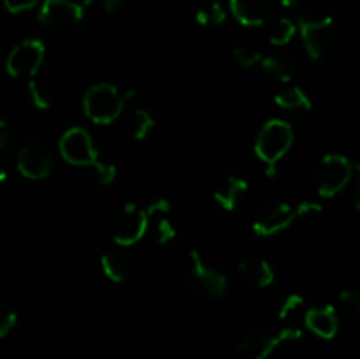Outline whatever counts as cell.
<instances>
[{"label":"cell","instance_id":"cell-14","mask_svg":"<svg viewBox=\"0 0 360 359\" xmlns=\"http://www.w3.org/2000/svg\"><path fill=\"white\" fill-rule=\"evenodd\" d=\"M260 69L267 77L280 83H288L294 80L295 74L299 73V60L292 53H281V55H267L262 56L259 62Z\"/></svg>","mask_w":360,"mask_h":359},{"label":"cell","instance_id":"cell-33","mask_svg":"<svg viewBox=\"0 0 360 359\" xmlns=\"http://www.w3.org/2000/svg\"><path fill=\"white\" fill-rule=\"evenodd\" d=\"M95 2H97L102 9L108 11V13H115V11H118L120 7L125 4V0H95Z\"/></svg>","mask_w":360,"mask_h":359},{"label":"cell","instance_id":"cell-32","mask_svg":"<svg viewBox=\"0 0 360 359\" xmlns=\"http://www.w3.org/2000/svg\"><path fill=\"white\" fill-rule=\"evenodd\" d=\"M295 211H297V217H308V215L320 213L322 206L319 203H313V201H304V203L295 206Z\"/></svg>","mask_w":360,"mask_h":359},{"label":"cell","instance_id":"cell-5","mask_svg":"<svg viewBox=\"0 0 360 359\" xmlns=\"http://www.w3.org/2000/svg\"><path fill=\"white\" fill-rule=\"evenodd\" d=\"M84 18V9L76 0H44L39 9V21L56 35H69Z\"/></svg>","mask_w":360,"mask_h":359},{"label":"cell","instance_id":"cell-18","mask_svg":"<svg viewBox=\"0 0 360 359\" xmlns=\"http://www.w3.org/2000/svg\"><path fill=\"white\" fill-rule=\"evenodd\" d=\"M101 267L102 273L109 278L111 282H120L127 280L132 271V259L127 252H123L122 248L118 250H109V252L102 253L101 257Z\"/></svg>","mask_w":360,"mask_h":359},{"label":"cell","instance_id":"cell-9","mask_svg":"<svg viewBox=\"0 0 360 359\" xmlns=\"http://www.w3.org/2000/svg\"><path fill=\"white\" fill-rule=\"evenodd\" d=\"M60 153L72 165H94L98 160V151L91 136L83 127H72L60 137Z\"/></svg>","mask_w":360,"mask_h":359},{"label":"cell","instance_id":"cell-4","mask_svg":"<svg viewBox=\"0 0 360 359\" xmlns=\"http://www.w3.org/2000/svg\"><path fill=\"white\" fill-rule=\"evenodd\" d=\"M294 143V129L283 120H271L260 129L255 139V151L267 165H276Z\"/></svg>","mask_w":360,"mask_h":359},{"label":"cell","instance_id":"cell-7","mask_svg":"<svg viewBox=\"0 0 360 359\" xmlns=\"http://www.w3.org/2000/svg\"><path fill=\"white\" fill-rule=\"evenodd\" d=\"M148 231L146 211L137 204H125L112 220V239L118 246L136 245Z\"/></svg>","mask_w":360,"mask_h":359},{"label":"cell","instance_id":"cell-15","mask_svg":"<svg viewBox=\"0 0 360 359\" xmlns=\"http://www.w3.org/2000/svg\"><path fill=\"white\" fill-rule=\"evenodd\" d=\"M231 11L245 27H260L269 14L267 0H231Z\"/></svg>","mask_w":360,"mask_h":359},{"label":"cell","instance_id":"cell-12","mask_svg":"<svg viewBox=\"0 0 360 359\" xmlns=\"http://www.w3.org/2000/svg\"><path fill=\"white\" fill-rule=\"evenodd\" d=\"M148 229L153 232L155 241L160 245H167L176 238V227L171 218V206L165 199L155 201L146 210Z\"/></svg>","mask_w":360,"mask_h":359},{"label":"cell","instance_id":"cell-26","mask_svg":"<svg viewBox=\"0 0 360 359\" xmlns=\"http://www.w3.org/2000/svg\"><path fill=\"white\" fill-rule=\"evenodd\" d=\"M234 58L241 67H253V65H259L262 55H260V51L255 48V46L238 44L234 48Z\"/></svg>","mask_w":360,"mask_h":359},{"label":"cell","instance_id":"cell-20","mask_svg":"<svg viewBox=\"0 0 360 359\" xmlns=\"http://www.w3.org/2000/svg\"><path fill=\"white\" fill-rule=\"evenodd\" d=\"M274 102H276L278 108L285 109V111L290 113H304L311 111L313 104L309 101V97L306 95V92L299 87H288L285 90H281L280 94L274 97Z\"/></svg>","mask_w":360,"mask_h":359},{"label":"cell","instance_id":"cell-34","mask_svg":"<svg viewBox=\"0 0 360 359\" xmlns=\"http://www.w3.org/2000/svg\"><path fill=\"white\" fill-rule=\"evenodd\" d=\"M7 176H9V172H7V169H4L2 165H0V183L6 182Z\"/></svg>","mask_w":360,"mask_h":359},{"label":"cell","instance_id":"cell-24","mask_svg":"<svg viewBox=\"0 0 360 359\" xmlns=\"http://www.w3.org/2000/svg\"><path fill=\"white\" fill-rule=\"evenodd\" d=\"M304 306V298L299 294H292L285 299V303L280 308V319L287 322V326H295V319L302 312Z\"/></svg>","mask_w":360,"mask_h":359},{"label":"cell","instance_id":"cell-23","mask_svg":"<svg viewBox=\"0 0 360 359\" xmlns=\"http://www.w3.org/2000/svg\"><path fill=\"white\" fill-rule=\"evenodd\" d=\"M28 95H30L32 104L39 109H48L53 102L51 87L37 77H30L28 81Z\"/></svg>","mask_w":360,"mask_h":359},{"label":"cell","instance_id":"cell-2","mask_svg":"<svg viewBox=\"0 0 360 359\" xmlns=\"http://www.w3.org/2000/svg\"><path fill=\"white\" fill-rule=\"evenodd\" d=\"M188 287L197 298L207 301H218L227 294V278L224 273L211 266L199 248L190 250L188 273H186Z\"/></svg>","mask_w":360,"mask_h":359},{"label":"cell","instance_id":"cell-10","mask_svg":"<svg viewBox=\"0 0 360 359\" xmlns=\"http://www.w3.org/2000/svg\"><path fill=\"white\" fill-rule=\"evenodd\" d=\"M295 218H297L295 206L273 201L257 210L255 217H253V231L259 236H274L290 227Z\"/></svg>","mask_w":360,"mask_h":359},{"label":"cell","instance_id":"cell-25","mask_svg":"<svg viewBox=\"0 0 360 359\" xmlns=\"http://www.w3.org/2000/svg\"><path fill=\"white\" fill-rule=\"evenodd\" d=\"M340 308L350 320H359L360 317V296L355 291H343L340 294Z\"/></svg>","mask_w":360,"mask_h":359},{"label":"cell","instance_id":"cell-11","mask_svg":"<svg viewBox=\"0 0 360 359\" xmlns=\"http://www.w3.org/2000/svg\"><path fill=\"white\" fill-rule=\"evenodd\" d=\"M18 169L28 180H44L53 169L51 151L42 141H27L18 153Z\"/></svg>","mask_w":360,"mask_h":359},{"label":"cell","instance_id":"cell-30","mask_svg":"<svg viewBox=\"0 0 360 359\" xmlns=\"http://www.w3.org/2000/svg\"><path fill=\"white\" fill-rule=\"evenodd\" d=\"M37 4H39V0H4V6H6V9L13 14L34 9Z\"/></svg>","mask_w":360,"mask_h":359},{"label":"cell","instance_id":"cell-3","mask_svg":"<svg viewBox=\"0 0 360 359\" xmlns=\"http://www.w3.org/2000/svg\"><path fill=\"white\" fill-rule=\"evenodd\" d=\"M302 44L311 58H329L340 44V30L330 16H311L299 20Z\"/></svg>","mask_w":360,"mask_h":359},{"label":"cell","instance_id":"cell-16","mask_svg":"<svg viewBox=\"0 0 360 359\" xmlns=\"http://www.w3.org/2000/svg\"><path fill=\"white\" fill-rule=\"evenodd\" d=\"M248 192V183L239 176H225L214 189V199L224 210L232 211L241 204Z\"/></svg>","mask_w":360,"mask_h":359},{"label":"cell","instance_id":"cell-27","mask_svg":"<svg viewBox=\"0 0 360 359\" xmlns=\"http://www.w3.org/2000/svg\"><path fill=\"white\" fill-rule=\"evenodd\" d=\"M91 168H94L95 176H97V182L101 183V185H109V183L115 182V178H116V165L115 164H111V162H104L98 158V160L95 162Z\"/></svg>","mask_w":360,"mask_h":359},{"label":"cell","instance_id":"cell-21","mask_svg":"<svg viewBox=\"0 0 360 359\" xmlns=\"http://www.w3.org/2000/svg\"><path fill=\"white\" fill-rule=\"evenodd\" d=\"M297 34V23L292 18H280L269 27V42L274 46H287Z\"/></svg>","mask_w":360,"mask_h":359},{"label":"cell","instance_id":"cell-28","mask_svg":"<svg viewBox=\"0 0 360 359\" xmlns=\"http://www.w3.org/2000/svg\"><path fill=\"white\" fill-rule=\"evenodd\" d=\"M281 6L285 9H290L297 18V21L315 14L311 9V0H281Z\"/></svg>","mask_w":360,"mask_h":359},{"label":"cell","instance_id":"cell-19","mask_svg":"<svg viewBox=\"0 0 360 359\" xmlns=\"http://www.w3.org/2000/svg\"><path fill=\"white\" fill-rule=\"evenodd\" d=\"M123 127L134 139H144L148 134H151L155 127L153 116L143 108H130L129 111H123Z\"/></svg>","mask_w":360,"mask_h":359},{"label":"cell","instance_id":"cell-6","mask_svg":"<svg viewBox=\"0 0 360 359\" xmlns=\"http://www.w3.org/2000/svg\"><path fill=\"white\" fill-rule=\"evenodd\" d=\"M355 165L343 155L330 153L320 160L315 171V187L322 197H333L340 194L350 183Z\"/></svg>","mask_w":360,"mask_h":359},{"label":"cell","instance_id":"cell-8","mask_svg":"<svg viewBox=\"0 0 360 359\" xmlns=\"http://www.w3.org/2000/svg\"><path fill=\"white\" fill-rule=\"evenodd\" d=\"M46 48L39 39H27L11 49L6 69L13 77H34L44 62Z\"/></svg>","mask_w":360,"mask_h":359},{"label":"cell","instance_id":"cell-13","mask_svg":"<svg viewBox=\"0 0 360 359\" xmlns=\"http://www.w3.org/2000/svg\"><path fill=\"white\" fill-rule=\"evenodd\" d=\"M304 324L311 333L320 338H334L340 327V317L334 306H315L304 313Z\"/></svg>","mask_w":360,"mask_h":359},{"label":"cell","instance_id":"cell-29","mask_svg":"<svg viewBox=\"0 0 360 359\" xmlns=\"http://www.w3.org/2000/svg\"><path fill=\"white\" fill-rule=\"evenodd\" d=\"M18 322L16 313L7 306H0V338L7 336L14 329Z\"/></svg>","mask_w":360,"mask_h":359},{"label":"cell","instance_id":"cell-17","mask_svg":"<svg viewBox=\"0 0 360 359\" xmlns=\"http://www.w3.org/2000/svg\"><path fill=\"white\" fill-rule=\"evenodd\" d=\"M239 273L253 287H267L274 282V271L266 259L246 257L239 263Z\"/></svg>","mask_w":360,"mask_h":359},{"label":"cell","instance_id":"cell-31","mask_svg":"<svg viewBox=\"0 0 360 359\" xmlns=\"http://www.w3.org/2000/svg\"><path fill=\"white\" fill-rule=\"evenodd\" d=\"M14 141V130L13 127L9 125L7 122L0 120V150H6L13 144Z\"/></svg>","mask_w":360,"mask_h":359},{"label":"cell","instance_id":"cell-1","mask_svg":"<svg viewBox=\"0 0 360 359\" xmlns=\"http://www.w3.org/2000/svg\"><path fill=\"white\" fill-rule=\"evenodd\" d=\"M134 97V92L120 94L118 88L111 83H98L88 88L83 97V111L94 123L108 125L118 120L125 111L127 104Z\"/></svg>","mask_w":360,"mask_h":359},{"label":"cell","instance_id":"cell-22","mask_svg":"<svg viewBox=\"0 0 360 359\" xmlns=\"http://www.w3.org/2000/svg\"><path fill=\"white\" fill-rule=\"evenodd\" d=\"M227 18L224 6L220 2H207L200 6L195 13V20L200 27H218Z\"/></svg>","mask_w":360,"mask_h":359}]
</instances>
